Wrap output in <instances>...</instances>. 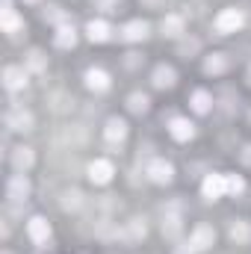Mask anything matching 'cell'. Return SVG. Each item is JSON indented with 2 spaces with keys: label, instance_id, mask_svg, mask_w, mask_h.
<instances>
[{
  "label": "cell",
  "instance_id": "cell-1",
  "mask_svg": "<svg viewBox=\"0 0 251 254\" xmlns=\"http://www.w3.org/2000/svg\"><path fill=\"white\" fill-rule=\"evenodd\" d=\"M216 30L219 33H237L243 24H246V15L240 12V9H222L219 15H216Z\"/></svg>",
  "mask_w": 251,
  "mask_h": 254
},
{
  "label": "cell",
  "instance_id": "cell-2",
  "mask_svg": "<svg viewBox=\"0 0 251 254\" xmlns=\"http://www.w3.org/2000/svg\"><path fill=\"white\" fill-rule=\"evenodd\" d=\"M6 198H9L12 204H24V201L30 198V181H27L21 172L9 178V184H6Z\"/></svg>",
  "mask_w": 251,
  "mask_h": 254
},
{
  "label": "cell",
  "instance_id": "cell-3",
  "mask_svg": "<svg viewBox=\"0 0 251 254\" xmlns=\"http://www.w3.org/2000/svg\"><path fill=\"white\" fill-rule=\"evenodd\" d=\"M213 243H216V231H213L210 225H195V231H192V237H189V246H192L195 252H207Z\"/></svg>",
  "mask_w": 251,
  "mask_h": 254
},
{
  "label": "cell",
  "instance_id": "cell-4",
  "mask_svg": "<svg viewBox=\"0 0 251 254\" xmlns=\"http://www.w3.org/2000/svg\"><path fill=\"white\" fill-rule=\"evenodd\" d=\"M148 178H151L154 184H172L175 169H172V163H166V160H154V163L148 166Z\"/></svg>",
  "mask_w": 251,
  "mask_h": 254
},
{
  "label": "cell",
  "instance_id": "cell-5",
  "mask_svg": "<svg viewBox=\"0 0 251 254\" xmlns=\"http://www.w3.org/2000/svg\"><path fill=\"white\" fill-rule=\"evenodd\" d=\"M3 86H6L9 92L24 89V86H27V71H24V68H18V65H9V68L3 71Z\"/></svg>",
  "mask_w": 251,
  "mask_h": 254
},
{
  "label": "cell",
  "instance_id": "cell-6",
  "mask_svg": "<svg viewBox=\"0 0 251 254\" xmlns=\"http://www.w3.org/2000/svg\"><path fill=\"white\" fill-rule=\"evenodd\" d=\"M89 181L92 184H110L113 181V163L110 160H95L89 166Z\"/></svg>",
  "mask_w": 251,
  "mask_h": 254
},
{
  "label": "cell",
  "instance_id": "cell-7",
  "mask_svg": "<svg viewBox=\"0 0 251 254\" xmlns=\"http://www.w3.org/2000/svg\"><path fill=\"white\" fill-rule=\"evenodd\" d=\"M27 234H30L33 243H48V237H51V225H48V219L33 216V219L27 222Z\"/></svg>",
  "mask_w": 251,
  "mask_h": 254
},
{
  "label": "cell",
  "instance_id": "cell-8",
  "mask_svg": "<svg viewBox=\"0 0 251 254\" xmlns=\"http://www.w3.org/2000/svg\"><path fill=\"white\" fill-rule=\"evenodd\" d=\"M201 190H204V198L216 201V198H222V195L228 192V181H225V175H210Z\"/></svg>",
  "mask_w": 251,
  "mask_h": 254
},
{
  "label": "cell",
  "instance_id": "cell-9",
  "mask_svg": "<svg viewBox=\"0 0 251 254\" xmlns=\"http://www.w3.org/2000/svg\"><path fill=\"white\" fill-rule=\"evenodd\" d=\"M6 127H9V130H18V133H27V130H33V116L24 113V110L6 113Z\"/></svg>",
  "mask_w": 251,
  "mask_h": 254
},
{
  "label": "cell",
  "instance_id": "cell-10",
  "mask_svg": "<svg viewBox=\"0 0 251 254\" xmlns=\"http://www.w3.org/2000/svg\"><path fill=\"white\" fill-rule=\"evenodd\" d=\"M175 83H178L175 68H169V65H157V68H154V86H157V89H172Z\"/></svg>",
  "mask_w": 251,
  "mask_h": 254
},
{
  "label": "cell",
  "instance_id": "cell-11",
  "mask_svg": "<svg viewBox=\"0 0 251 254\" xmlns=\"http://www.w3.org/2000/svg\"><path fill=\"white\" fill-rule=\"evenodd\" d=\"M86 86L92 92H107L110 89V74L101 71V68H92V71H86Z\"/></svg>",
  "mask_w": 251,
  "mask_h": 254
},
{
  "label": "cell",
  "instance_id": "cell-12",
  "mask_svg": "<svg viewBox=\"0 0 251 254\" xmlns=\"http://www.w3.org/2000/svg\"><path fill=\"white\" fill-rule=\"evenodd\" d=\"M148 36V24L145 21H130V24H125V30H122V39L125 42H142Z\"/></svg>",
  "mask_w": 251,
  "mask_h": 254
},
{
  "label": "cell",
  "instance_id": "cell-13",
  "mask_svg": "<svg viewBox=\"0 0 251 254\" xmlns=\"http://www.w3.org/2000/svg\"><path fill=\"white\" fill-rule=\"evenodd\" d=\"M33 160H36V157H33L30 148H15V151H12V166H15V172H21V175L33 166Z\"/></svg>",
  "mask_w": 251,
  "mask_h": 254
},
{
  "label": "cell",
  "instance_id": "cell-14",
  "mask_svg": "<svg viewBox=\"0 0 251 254\" xmlns=\"http://www.w3.org/2000/svg\"><path fill=\"white\" fill-rule=\"evenodd\" d=\"M163 234H166L169 240H178V237H181V216H178L175 207H172V210L166 213V219H163Z\"/></svg>",
  "mask_w": 251,
  "mask_h": 254
},
{
  "label": "cell",
  "instance_id": "cell-15",
  "mask_svg": "<svg viewBox=\"0 0 251 254\" xmlns=\"http://www.w3.org/2000/svg\"><path fill=\"white\" fill-rule=\"evenodd\" d=\"M169 130H172V136H175L178 142H187V139H192V136H195V125H192V122H187V119H175Z\"/></svg>",
  "mask_w": 251,
  "mask_h": 254
},
{
  "label": "cell",
  "instance_id": "cell-16",
  "mask_svg": "<svg viewBox=\"0 0 251 254\" xmlns=\"http://www.w3.org/2000/svg\"><path fill=\"white\" fill-rule=\"evenodd\" d=\"M104 136H107V142H122L127 136V125L122 119H110L107 127H104Z\"/></svg>",
  "mask_w": 251,
  "mask_h": 254
},
{
  "label": "cell",
  "instance_id": "cell-17",
  "mask_svg": "<svg viewBox=\"0 0 251 254\" xmlns=\"http://www.w3.org/2000/svg\"><path fill=\"white\" fill-rule=\"evenodd\" d=\"M142 237H145V222H142V219H130L127 228L122 231V240H125V243H139Z\"/></svg>",
  "mask_w": 251,
  "mask_h": 254
},
{
  "label": "cell",
  "instance_id": "cell-18",
  "mask_svg": "<svg viewBox=\"0 0 251 254\" xmlns=\"http://www.w3.org/2000/svg\"><path fill=\"white\" fill-rule=\"evenodd\" d=\"M21 24H24V21L18 18L15 9H3V12H0V27H3V33H18Z\"/></svg>",
  "mask_w": 251,
  "mask_h": 254
},
{
  "label": "cell",
  "instance_id": "cell-19",
  "mask_svg": "<svg viewBox=\"0 0 251 254\" xmlns=\"http://www.w3.org/2000/svg\"><path fill=\"white\" fill-rule=\"evenodd\" d=\"M204 71H207V74H225V71H228V57H225V54H210V57L204 60Z\"/></svg>",
  "mask_w": 251,
  "mask_h": 254
},
{
  "label": "cell",
  "instance_id": "cell-20",
  "mask_svg": "<svg viewBox=\"0 0 251 254\" xmlns=\"http://www.w3.org/2000/svg\"><path fill=\"white\" fill-rule=\"evenodd\" d=\"M86 36H89L92 42H107V39H110V24H107V21H92V24L86 27Z\"/></svg>",
  "mask_w": 251,
  "mask_h": 254
},
{
  "label": "cell",
  "instance_id": "cell-21",
  "mask_svg": "<svg viewBox=\"0 0 251 254\" xmlns=\"http://www.w3.org/2000/svg\"><path fill=\"white\" fill-rule=\"evenodd\" d=\"M60 204H63V210H68V213H71V210H80V207H83V192L80 190H65Z\"/></svg>",
  "mask_w": 251,
  "mask_h": 254
},
{
  "label": "cell",
  "instance_id": "cell-22",
  "mask_svg": "<svg viewBox=\"0 0 251 254\" xmlns=\"http://www.w3.org/2000/svg\"><path fill=\"white\" fill-rule=\"evenodd\" d=\"M210 107H213V98H210L204 89H198V92L192 95V110H195L198 116H204V113H210Z\"/></svg>",
  "mask_w": 251,
  "mask_h": 254
},
{
  "label": "cell",
  "instance_id": "cell-23",
  "mask_svg": "<svg viewBox=\"0 0 251 254\" xmlns=\"http://www.w3.org/2000/svg\"><path fill=\"white\" fill-rule=\"evenodd\" d=\"M54 42H57V48H74V45H77V33H74V27H60L57 36H54Z\"/></svg>",
  "mask_w": 251,
  "mask_h": 254
},
{
  "label": "cell",
  "instance_id": "cell-24",
  "mask_svg": "<svg viewBox=\"0 0 251 254\" xmlns=\"http://www.w3.org/2000/svg\"><path fill=\"white\" fill-rule=\"evenodd\" d=\"M163 33L166 36H181L184 33V18L181 15H166L163 18Z\"/></svg>",
  "mask_w": 251,
  "mask_h": 254
},
{
  "label": "cell",
  "instance_id": "cell-25",
  "mask_svg": "<svg viewBox=\"0 0 251 254\" xmlns=\"http://www.w3.org/2000/svg\"><path fill=\"white\" fill-rule=\"evenodd\" d=\"M148 95H142V92H133L130 98H127V110L130 113H148Z\"/></svg>",
  "mask_w": 251,
  "mask_h": 254
},
{
  "label": "cell",
  "instance_id": "cell-26",
  "mask_svg": "<svg viewBox=\"0 0 251 254\" xmlns=\"http://www.w3.org/2000/svg\"><path fill=\"white\" fill-rule=\"evenodd\" d=\"M45 65H48V57L42 51H30L27 54V68L30 71H45Z\"/></svg>",
  "mask_w": 251,
  "mask_h": 254
},
{
  "label": "cell",
  "instance_id": "cell-27",
  "mask_svg": "<svg viewBox=\"0 0 251 254\" xmlns=\"http://www.w3.org/2000/svg\"><path fill=\"white\" fill-rule=\"evenodd\" d=\"M231 240L240 243V246H246V243H249V228H246L243 222H234V225H231Z\"/></svg>",
  "mask_w": 251,
  "mask_h": 254
},
{
  "label": "cell",
  "instance_id": "cell-28",
  "mask_svg": "<svg viewBox=\"0 0 251 254\" xmlns=\"http://www.w3.org/2000/svg\"><path fill=\"white\" fill-rule=\"evenodd\" d=\"M225 181H228V192H231V195H240V192L246 190V181H243L240 175H228Z\"/></svg>",
  "mask_w": 251,
  "mask_h": 254
},
{
  "label": "cell",
  "instance_id": "cell-29",
  "mask_svg": "<svg viewBox=\"0 0 251 254\" xmlns=\"http://www.w3.org/2000/svg\"><path fill=\"white\" fill-rule=\"evenodd\" d=\"M42 15H45V21H51V24H60V21L65 18L63 6H48V9H45Z\"/></svg>",
  "mask_w": 251,
  "mask_h": 254
},
{
  "label": "cell",
  "instance_id": "cell-30",
  "mask_svg": "<svg viewBox=\"0 0 251 254\" xmlns=\"http://www.w3.org/2000/svg\"><path fill=\"white\" fill-rule=\"evenodd\" d=\"M68 104H74L68 95H54V110H57V113H65V110H68Z\"/></svg>",
  "mask_w": 251,
  "mask_h": 254
},
{
  "label": "cell",
  "instance_id": "cell-31",
  "mask_svg": "<svg viewBox=\"0 0 251 254\" xmlns=\"http://www.w3.org/2000/svg\"><path fill=\"white\" fill-rule=\"evenodd\" d=\"M192 51H198V42H184L181 45V54H192Z\"/></svg>",
  "mask_w": 251,
  "mask_h": 254
},
{
  "label": "cell",
  "instance_id": "cell-32",
  "mask_svg": "<svg viewBox=\"0 0 251 254\" xmlns=\"http://www.w3.org/2000/svg\"><path fill=\"white\" fill-rule=\"evenodd\" d=\"M243 160L251 166V145H249V148H243Z\"/></svg>",
  "mask_w": 251,
  "mask_h": 254
},
{
  "label": "cell",
  "instance_id": "cell-33",
  "mask_svg": "<svg viewBox=\"0 0 251 254\" xmlns=\"http://www.w3.org/2000/svg\"><path fill=\"white\" fill-rule=\"evenodd\" d=\"M24 3H39V0H24Z\"/></svg>",
  "mask_w": 251,
  "mask_h": 254
},
{
  "label": "cell",
  "instance_id": "cell-34",
  "mask_svg": "<svg viewBox=\"0 0 251 254\" xmlns=\"http://www.w3.org/2000/svg\"><path fill=\"white\" fill-rule=\"evenodd\" d=\"M249 83H251V71H249Z\"/></svg>",
  "mask_w": 251,
  "mask_h": 254
}]
</instances>
